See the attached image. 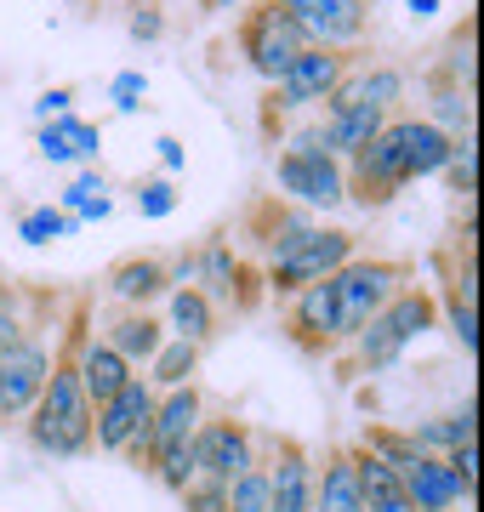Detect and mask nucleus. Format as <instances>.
<instances>
[{"mask_svg":"<svg viewBox=\"0 0 484 512\" xmlns=\"http://www.w3.org/2000/svg\"><path fill=\"white\" fill-rule=\"evenodd\" d=\"M23 433H29V444H35L40 456H57V461H75V456L92 450V399H86V387H80L69 342L57 348L52 376L40 387L35 410L23 416Z\"/></svg>","mask_w":484,"mask_h":512,"instance_id":"nucleus-1","label":"nucleus"},{"mask_svg":"<svg viewBox=\"0 0 484 512\" xmlns=\"http://www.w3.org/2000/svg\"><path fill=\"white\" fill-rule=\"evenodd\" d=\"M433 325H439V296L422 291V285H405V291L393 296L388 308L371 313V319L359 325V336L348 342V348H354L348 370H354V376H376V370H393L399 359H405L410 342H416V336H428Z\"/></svg>","mask_w":484,"mask_h":512,"instance_id":"nucleus-2","label":"nucleus"},{"mask_svg":"<svg viewBox=\"0 0 484 512\" xmlns=\"http://www.w3.org/2000/svg\"><path fill=\"white\" fill-rule=\"evenodd\" d=\"M274 183H280V194H291V205H302V211H336V205H348V171H342V160L325 148L319 126H302L297 137L280 148Z\"/></svg>","mask_w":484,"mask_h":512,"instance_id":"nucleus-3","label":"nucleus"},{"mask_svg":"<svg viewBox=\"0 0 484 512\" xmlns=\"http://www.w3.org/2000/svg\"><path fill=\"white\" fill-rule=\"evenodd\" d=\"M410 285V262L399 256H354L331 274V296H336V348H348L359 336V325L382 313L393 296Z\"/></svg>","mask_w":484,"mask_h":512,"instance_id":"nucleus-4","label":"nucleus"},{"mask_svg":"<svg viewBox=\"0 0 484 512\" xmlns=\"http://www.w3.org/2000/svg\"><path fill=\"white\" fill-rule=\"evenodd\" d=\"M234 40H240L245 69L257 74V80H268V86H280L285 69H291V63H297V52L308 46V35L297 29V18H291L285 6H274V0H257V6L240 18Z\"/></svg>","mask_w":484,"mask_h":512,"instance_id":"nucleus-5","label":"nucleus"},{"mask_svg":"<svg viewBox=\"0 0 484 512\" xmlns=\"http://www.w3.org/2000/svg\"><path fill=\"white\" fill-rule=\"evenodd\" d=\"M359 256V234H348V228H314V234L302 239L291 256H280V262H268V291L274 296H297L302 285H319V279H331L342 262H354Z\"/></svg>","mask_w":484,"mask_h":512,"instance_id":"nucleus-6","label":"nucleus"},{"mask_svg":"<svg viewBox=\"0 0 484 512\" xmlns=\"http://www.w3.org/2000/svg\"><path fill=\"white\" fill-rule=\"evenodd\" d=\"M359 52H331V46H302L297 63L285 69V80L268 92V114H302L325 103V97L342 86V74L354 69Z\"/></svg>","mask_w":484,"mask_h":512,"instance_id":"nucleus-7","label":"nucleus"},{"mask_svg":"<svg viewBox=\"0 0 484 512\" xmlns=\"http://www.w3.org/2000/svg\"><path fill=\"white\" fill-rule=\"evenodd\" d=\"M268 467V512H314V450L302 439L257 433Z\"/></svg>","mask_w":484,"mask_h":512,"instance_id":"nucleus-8","label":"nucleus"},{"mask_svg":"<svg viewBox=\"0 0 484 512\" xmlns=\"http://www.w3.org/2000/svg\"><path fill=\"white\" fill-rule=\"evenodd\" d=\"M342 171H348V200L354 205H365V211L371 205H388L405 188V160H399V131H393V120L359 148L354 160H342Z\"/></svg>","mask_w":484,"mask_h":512,"instance_id":"nucleus-9","label":"nucleus"},{"mask_svg":"<svg viewBox=\"0 0 484 512\" xmlns=\"http://www.w3.org/2000/svg\"><path fill=\"white\" fill-rule=\"evenodd\" d=\"M194 456H200V478H217V484H234V478L257 461V427L240 416H211L194 427Z\"/></svg>","mask_w":484,"mask_h":512,"instance_id":"nucleus-10","label":"nucleus"},{"mask_svg":"<svg viewBox=\"0 0 484 512\" xmlns=\"http://www.w3.org/2000/svg\"><path fill=\"white\" fill-rule=\"evenodd\" d=\"M52 359H57V348H46L35 330L0 353V421H23L35 410L40 387L52 376Z\"/></svg>","mask_w":484,"mask_h":512,"instance_id":"nucleus-11","label":"nucleus"},{"mask_svg":"<svg viewBox=\"0 0 484 512\" xmlns=\"http://www.w3.org/2000/svg\"><path fill=\"white\" fill-rule=\"evenodd\" d=\"M308 46H331V52H359V40L371 29V0H297L285 6Z\"/></svg>","mask_w":484,"mask_h":512,"instance_id":"nucleus-12","label":"nucleus"},{"mask_svg":"<svg viewBox=\"0 0 484 512\" xmlns=\"http://www.w3.org/2000/svg\"><path fill=\"white\" fill-rule=\"evenodd\" d=\"M154 393L149 387V376H131L114 399H103V404H92V450H109V456H120L126 450V439L143 427V421L154 416Z\"/></svg>","mask_w":484,"mask_h":512,"instance_id":"nucleus-13","label":"nucleus"},{"mask_svg":"<svg viewBox=\"0 0 484 512\" xmlns=\"http://www.w3.org/2000/svg\"><path fill=\"white\" fill-rule=\"evenodd\" d=\"M285 336L297 342L302 353H336V296H331V279L319 285H302L297 296H285Z\"/></svg>","mask_w":484,"mask_h":512,"instance_id":"nucleus-14","label":"nucleus"},{"mask_svg":"<svg viewBox=\"0 0 484 512\" xmlns=\"http://www.w3.org/2000/svg\"><path fill=\"white\" fill-rule=\"evenodd\" d=\"M319 222L314 211H302V205H280V200H262L251 205V217H245V239L257 245L268 262H280V256H291L302 245V239L314 234Z\"/></svg>","mask_w":484,"mask_h":512,"instance_id":"nucleus-15","label":"nucleus"},{"mask_svg":"<svg viewBox=\"0 0 484 512\" xmlns=\"http://www.w3.org/2000/svg\"><path fill=\"white\" fill-rule=\"evenodd\" d=\"M97 336H103V342H109L131 370H143L154 353H160V342H166V319L149 313V308H114Z\"/></svg>","mask_w":484,"mask_h":512,"instance_id":"nucleus-16","label":"nucleus"},{"mask_svg":"<svg viewBox=\"0 0 484 512\" xmlns=\"http://www.w3.org/2000/svg\"><path fill=\"white\" fill-rule=\"evenodd\" d=\"M393 131H399V160H405V183H422V177H439L450 160V137L416 114H393Z\"/></svg>","mask_w":484,"mask_h":512,"instance_id":"nucleus-17","label":"nucleus"},{"mask_svg":"<svg viewBox=\"0 0 484 512\" xmlns=\"http://www.w3.org/2000/svg\"><path fill=\"white\" fill-rule=\"evenodd\" d=\"M103 285H109L114 308H154V302L171 291L166 262H160V256H126V262H114Z\"/></svg>","mask_w":484,"mask_h":512,"instance_id":"nucleus-18","label":"nucleus"},{"mask_svg":"<svg viewBox=\"0 0 484 512\" xmlns=\"http://www.w3.org/2000/svg\"><path fill=\"white\" fill-rule=\"evenodd\" d=\"M314 512H365L348 444H331L325 456H314Z\"/></svg>","mask_w":484,"mask_h":512,"instance_id":"nucleus-19","label":"nucleus"},{"mask_svg":"<svg viewBox=\"0 0 484 512\" xmlns=\"http://www.w3.org/2000/svg\"><path fill=\"white\" fill-rule=\"evenodd\" d=\"M205 410H211V404H205L200 382L160 393V399H154V456H160L166 444H177V439H194V427L205 421Z\"/></svg>","mask_w":484,"mask_h":512,"instance_id":"nucleus-20","label":"nucleus"},{"mask_svg":"<svg viewBox=\"0 0 484 512\" xmlns=\"http://www.w3.org/2000/svg\"><path fill=\"white\" fill-rule=\"evenodd\" d=\"M399 484H405L410 507L416 512H462V490H456V478H450L445 456H422L410 473H399Z\"/></svg>","mask_w":484,"mask_h":512,"instance_id":"nucleus-21","label":"nucleus"},{"mask_svg":"<svg viewBox=\"0 0 484 512\" xmlns=\"http://www.w3.org/2000/svg\"><path fill=\"white\" fill-rule=\"evenodd\" d=\"M388 120L393 114H376L371 103H354V109H331L325 114V120H319V137H325V148H331L336 160H354L359 148L371 143Z\"/></svg>","mask_w":484,"mask_h":512,"instance_id":"nucleus-22","label":"nucleus"},{"mask_svg":"<svg viewBox=\"0 0 484 512\" xmlns=\"http://www.w3.org/2000/svg\"><path fill=\"white\" fill-rule=\"evenodd\" d=\"M240 256L228 239H205L200 251H194V291L217 308V302H234V285H240Z\"/></svg>","mask_w":484,"mask_h":512,"instance_id":"nucleus-23","label":"nucleus"},{"mask_svg":"<svg viewBox=\"0 0 484 512\" xmlns=\"http://www.w3.org/2000/svg\"><path fill=\"white\" fill-rule=\"evenodd\" d=\"M348 461H354V478H359V495H365V512H416V507H410V495H405V484H399V473H393V467H382L371 450L348 444Z\"/></svg>","mask_w":484,"mask_h":512,"instance_id":"nucleus-24","label":"nucleus"},{"mask_svg":"<svg viewBox=\"0 0 484 512\" xmlns=\"http://www.w3.org/2000/svg\"><path fill=\"white\" fill-rule=\"evenodd\" d=\"M166 336H183V342L205 348V342L217 336V308H211L194 285H171L166 291Z\"/></svg>","mask_w":484,"mask_h":512,"instance_id":"nucleus-25","label":"nucleus"},{"mask_svg":"<svg viewBox=\"0 0 484 512\" xmlns=\"http://www.w3.org/2000/svg\"><path fill=\"white\" fill-rule=\"evenodd\" d=\"M410 439L422 444L428 456H445V450H456V444H473L479 439V404L462 399V410H445V416H428L410 427Z\"/></svg>","mask_w":484,"mask_h":512,"instance_id":"nucleus-26","label":"nucleus"},{"mask_svg":"<svg viewBox=\"0 0 484 512\" xmlns=\"http://www.w3.org/2000/svg\"><path fill=\"white\" fill-rule=\"evenodd\" d=\"M354 92L376 114H399L405 109V92H410V74L399 63H371V69H354Z\"/></svg>","mask_w":484,"mask_h":512,"instance_id":"nucleus-27","label":"nucleus"},{"mask_svg":"<svg viewBox=\"0 0 484 512\" xmlns=\"http://www.w3.org/2000/svg\"><path fill=\"white\" fill-rule=\"evenodd\" d=\"M143 370H149V387H154V393L188 387L194 376H200V348H194V342H183V336H166V342H160V353H154Z\"/></svg>","mask_w":484,"mask_h":512,"instance_id":"nucleus-28","label":"nucleus"},{"mask_svg":"<svg viewBox=\"0 0 484 512\" xmlns=\"http://www.w3.org/2000/svg\"><path fill=\"white\" fill-rule=\"evenodd\" d=\"M354 444L359 450H371V456L382 461V467H393V473H410L416 461L428 456L422 444L410 439V427H382V421H365V433H359Z\"/></svg>","mask_w":484,"mask_h":512,"instance_id":"nucleus-29","label":"nucleus"},{"mask_svg":"<svg viewBox=\"0 0 484 512\" xmlns=\"http://www.w3.org/2000/svg\"><path fill=\"white\" fill-rule=\"evenodd\" d=\"M422 120L439 126L445 137H467V131H473V92H456L445 80H433V103H428Z\"/></svg>","mask_w":484,"mask_h":512,"instance_id":"nucleus-30","label":"nucleus"},{"mask_svg":"<svg viewBox=\"0 0 484 512\" xmlns=\"http://www.w3.org/2000/svg\"><path fill=\"white\" fill-rule=\"evenodd\" d=\"M462 200H473L479 194V137L467 131V137H450V160H445V171H439Z\"/></svg>","mask_w":484,"mask_h":512,"instance_id":"nucleus-31","label":"nucleus"},{"mask_svg":"<svg viewBox=\"0 0 484 512\" xmlns=\"http://www.w3.org/2000/svg\"><path fill=\"white\" fill-rule=\"evenodd\" d=\"M160 484H166L171 495L177 490H188L194 478H200V456H194V439H177V444H166L160 456H154V467H149Z\"/></svg>","mask_w":484,"mask_h":512,"instance_id":"nucleus-32","label":"nucleus"},{"mask_svg":"<svg viewBox=\"0 0 484 512\" xmlns=\"http://www.w3.org/2000/svg\"><path fill=\"white\" fill-rule=\"evenodd\" d=\"M52 126H57V137H63V148H69V160L92 165L97 154H103V126H92V120H80V114H57Z\"/></svg>","mask_w":484,"mask_h":512,"instance_id":"nucleus-33","label":"nucleus"},{"mask_svg":"<svg viewBox=\"0 0 484 512\" xmlns=\"http://www.w3.org/2000/svg\"><path fill=\"white\" fill-rule=\"evenodd\" d=\"M228 512H268V467H262V444H257V461L228 484Z\"/></svg>","mask_w":484,"mask_h":512,"instance_id":"nucleus-34","label":"nucleus"},{"mask_svg":"<svg viewBox=\"0 0 484 512\" xmlns=\"http://www.w3.org/2000/svg\"><path fill=\"white\" fill-rule=\"evenodd\" d=\"M439 313H445L450 336L462 342V353H473V348H479V308H473V296H462L456 285H450V291H445V302H439Z\"/></svg>","mask_w":484,"mask_h":512,"instance_id":"nucleus-35","label":"nucleus"},{"mask_svg":"<svg viewBox=\"0 0 484 512\" xmlns=\"http://www.w3.org/2000/svg\"><path fill=\"white\" fill-rule=\"evenodd\" d=\"M80 222H69L57 205H35V211H23L18 217V239L23 245H52L57 234H75Z\"/></svg>","mask_w":484,"mask_h":512,"instance_id":"nucleus-36","label":"nucleus"},{"mask_svg":"<svg viewBox=\"0 0 484 512\" xmlns=\"http://www.w3.org/2000/svg\"><path fill=\"white\" fill-rule=\"evenodd\" d=\"M433 80H445V86H456V92H473V23L450 40V52H445V63L433 69Z\"/></svg>","mask_w":484,"mask_h":512,"instance_id":"nucleus-37","label":"nucleus"},{"mask_svg":"<svg viewBox=\"0 0 484 512\" xmlns=\"http://www.w3.org/2000/svg\"><path fill=\"white\" fill-rule=\"evenodd\" d=\"M97 200H109V183H103V171H80L75 183L57 194V211H63L69 222H80V211H86V205H97Z\"/></svg>","mask_w":484,"mask_h":512,"instance_id":"nucleus-38","label":"nucleus"},{"mask_svg":"<svg viewBox=\"0 0 484 512\" xmlns=\"http://www.w3.org/2000/svg\"><path fill=\"white\" fill-rule=\"evenodd\" d=\"M137 211L149 222L171 217V211H177V183H171V177H143V183H137Z\"/></svg>","mask_w":484,"mask_h":512,"instance_id":"nucleus-39","label":"nucleus"},{"mask_svg":"<svg viewBox=\"0 0 484 512\" xmlns=\"http://www.w3.org/2000/svg\"><path fill=\"white\" fill-rule=\"evenodd\" d=\"M29 313H23V296L12 291V285H0V353L12 348V342H23L29 336Z\"/></svg>","mask_w":484,"mask_h":512,"instance_id":"nucleus-40","label":"nucleus"},{"mask_svg":"<svg viewBox=\"0 0 484 512\" xmlns=\"http://www.w3.org/2000/svg\"><path fill=\"white\" fill-rule=\"evenodd\" d=\"M177 507L183 512H228V484H217V478H194L188 490H177Z\"/></svg>","mask_w":484,"mask_h":512,"instance_id":"nucleus-41","label":"nucleus"},{"mask_svg":"<svg viewBox=\"0 0 484 512\" xmlns=\"http://www.w3.org/2000/svg\"><path fill=\"white\" fill-rule=\"evenodd\" d=\"M445 467H450V478H456L462 501H473V490H479V439H473V444H456V450H445Z\"/></svg>","mask_w":484,"mask_h":512,"instance_id":"nucleus-42","label":"nucleus"},{"mask_svg":"<svg viewBox=\"0 0 484 512\" xmlns=\"http://www.w3.org/2000/svg\"><path fill=\"white\" fill-rule=\"evenodd\" d=\"M109 97H114V109H120V114H137V109H143V97H149V80H143V69L114 74Z\"/></svg>","mask_w":484,"mask_h":512,"instance_id":"nucleus-43","label":"nucleus"},{"mask_svg":"<svg viewBox=\"0 0 484 512\" xmlns=\"http://www.w3.org/2000/svg\"><path fill=\"white\" fill-rule=\"evenodd\" d=\"M57 114H75V86H46V92L35 97V120L40 126L57 120Z\"/></svg>","mask_w":484,"mask_h":512,"instance_id":"nucleus-44","label":"nucleus"},{"mask_svg":"<svg viewBox=\"0 0 484 512\" xmlns=\"http://www.w3.org/2000/svg\"><path fill=\"white\" fill-rule=\"evenodd\" d=\"M160 35H166L160 6H154V0H137V6H131V40H160Z\"/></svg>","mask_w":484,"mask_h":512,"instance_id":"nucleus-45","label":"nucleus"},{"mask_svg":"<svg viewBox=\"0 0 484 512\" xmlns=\"http://www.w3.org/2000/svg\"><path fill=\"white\" fill-rule=\"evenodd\" d=\"M35 148H40V160H52V165H75V160H69V148H63V137H57V126H52V120L40 126Z\"/></svg>","mask_w":484,"mask_h":512,"instance_id":"nucleus-46","label":"nucleus"},{"mask_svg":"<svg viewBox=\"0 0 484 512\" xmlns=\"http://www.w3.org/2000/svg\"><path fill=\"white\" fill-rule=\"evenodd\" d=\"M154 154H160V165H166V171H183V165H188V148L177 143V137H160V143H154Z\"/></svg>","mask_w":484,"mask_h":512,"instance_id":"nucleus-47","label":"nucleus"},{"mask_svg":"<svg viewBox=\"0 0 484 512\" xmlns=\"http://www.w3.org/2000/svg\"><path fill=\"white\" fill-rule=\"evenodd\" d=\"M405 6H410V18H416V23H428L433 12H439V6H445V0H405Z\"/></svg>","mask_w":484,"mask_h":512,"instance_id":"nucleus-48","label":"nucleus"},{"mask_svg":"<svg viewBox=\"0 0 484 512\" xmlns=\"http://www.w3.org/2000/svg\"><path fill=\"white\" fill-rule=\"evenodd\" d=\"M205 12H223V6H234V0H200Z\"/></svg>","mask_w":484,"mask_h":512,"instance_id":"nucleus-49","label":"nucleus"},{"mask_svg":"<svg viewBox=\"0 0 484 512\" xmlns=\"http://www.w3.org/2000/svg\"><path fill=\"white\" fill-rule=\"evenodd\" d=\"M274 6H297V0H274Z\"/></svg>","mask_w":484,"mask_h":512,"instance_id":"nucleus-50","label":"nucleus"}]
</instances>
